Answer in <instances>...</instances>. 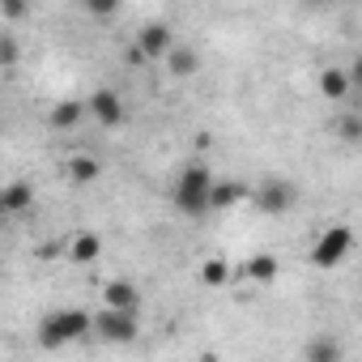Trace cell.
Wrapping results in <instances>:
<instances>
[{"mask_svg":"<svg viewBox=\"0 0 362 362\" xmlns=\"http://www.w3.org/2000/svg\"><path fill=\"white\" fill-rule=\"evenodd\" d=\"M209 188H214V175L205 162H188L184 170H179L175 188H170V201L179 205V214L188 218H205L209 214Z\"/></svg>","mask_w":362,"mask_h":362,"instance_id":"obj_1","label":"cell"},{"mask_svg":"<svg viewBox=\"0 0 362 362\" xmlns=\"http://www.w3.org/2000/svg\"><path fill=\"white\" fill-rule=\"evenodd\" d=\"M39 328H43L39 332L43 345H69V341H77V337L90 332V315L81 307H64V311H52Z\"/></svg>","mask_w":362,"mask_h":362,"instance_id":"obj_2","label":"cell"},{"mask_svg":"<svg viewBox=\"0 0 362 362\" xmlns=\"http://www.w3.org/2000/svg\"><path fill=\"white\" fill-rule=\"evenodd\" d=\"M349 247H354L349 226H328V230L320 235V243L311 247V264H315V269H337V264L349 256Z\"/></svg>","mask_w":362,"mask_h":362,"instance_id":"obj_3","label":"cell"},{"mask_svg":"<svg viewBox=\"0 0 362 362\" xmlns=\"http://www.w3.org/2000/svg\"><path fill=\"white\" fill-rule=\"evenodd\" d=\"M86 115H90L94 124H103V128H119V124H128V107H124V98H119L115 90H107V86L90 94Z\"/></svg>","mask_w":362,"mask_h":362,"instance_id":"obj_4","label":"cell"},{"mask_svg":"<svg viewBox=\"0 0 362 362\" xmlns=\"http://www.w3.org/2000/svg\"><path fill=\"white\" fill-rule=\"evenodd\" d=\"M90 328H98V337L103 341H132L136 337V311H128V307H107Z\"/></svg>","mask_w":362,"mask_h":362,"instance_id":"obj_5","label":"cell"},{"mask_svg":"<svg viewBox=\"0 0 362 362\" xmlns=\"http://www.w3.org/2000/svg\"><path fill=\"white\" fill-rule=\"evenodd\" d=\"M170 47H175V35H170L166 22H149V26L136 35V52H141L145 60H162Z\"/></svg>","mask_w":362,"mask_h":362,"instance_id":"obj_6","label":"cell"},{"mask_svg":"<svg viewBox=\"0 0 362 362\" xmlns=\"http://www.w3.org/2000/svg\"><path fill=\"white\" fill-rule=\"evenodd\" d=\"M256 201H260L264 214H286V209L294 205V188H290V184H264V188L256 192Z\"/></svg>","mask_w":362,"mask_h":362,"instance_id":"obj_7","label":"cell"},{"mask_svg":"<svg viewBox=\"0 0 362 362\" xmlns=\"http://www.w3.org/2000/svg\"><path fill=\"white\" fill-rule=\"evenodd\" d=\"M98 252H103V239L90 235V230H81V235L73 239V247H69V260H73V264H94Z\"/></svg>","mask_w":362,"mask_h":362,"instance_id":"obj_8","label":"cell"},{"mask_svg":"<svg viewBox=\"0 0 362 362\" xmlns=\"http://www.w3.org/2000/svg\"><path fill=\"white\" fill-rule=\"evenodd\" d=\"M162 60L170 64V73H175V77H192V73L201 69V56H197L192 47H170Z\"/></svg>","mask_w":362,"mask_h":362,"instance_id":"obj_9","label":"cell"},{"mask_svg":"<svg viewBox=\"0 0 362 362\" xmlns=\"http://www.w3.org/2000/svg\"><path fill=\"white\" fill-rule=\"evenodd\" d=\"M81 119H86V103H56L52 107V128H60V132H73Z\"/></svg>","mask_w":362,"mask_h":362,"instance_id":"obj_10","label":"cell"},{"mask_svg":"<svg viewBox=\"0 0 362 362\" xmlns=\"http://www.w3.org/2000/svg\"><path fill=\"white\" fill-rule=\"evenodd\" d=\"M30 201H35L30 184H5V188H0V209H9V214L30 209Z\"/></svg>","mask_w":362,"mask_h":362,"instance_id":"obj_11","label":"cell"},{"mask_svg":"<svg viewBox=\"0 0 362 362\" xmlns=\"http://www.w3.org/2000/svg\"><path fill=\"white\" fill-rule=\"evenodd\" d=\"M320 90H324V98L341 103V98L354 90V77H349V73H341V69H328V73L320 77Z\"/></svg>","mask_w":362,"mask_h":362,"instance_id":"obj_12","label":"cell"},{"mask_svg":"<svg viewBox=\"0 0 362 362\" xmlns=\"http://www.w3.org/2000/svg\"><path fill=\"white\" fill-rule=\"evenodd\" d=\"M103 298H107V307H128V311H136V286H132V281H107V286H103Z\"/></svg>","mask_w":362,"mask_h":362,"instance_id":"obj_13","label":"cell"},{"mask_svg":"<svg viewBox=\"0 0 362 362\" xmlns=\"http://www.w3.org/2000/svg\"><path fill=\"white\" fill-rule=\"evenodd\" d=\"M98 158H90V153H77V158H69V179L73 184H94L98 179Z\"/></svg>","mask_w":362,"mask_h":362,"instance_id":"obj_14","label":"cell"},{"mask_svg":"<svg viewBox=\"0 0 362 362\" xmlns=\"http://www.w3.org/2000/svg\"><path fill=\"white\" fill-rule=\"evenodd\" d=\"M235 201H243V184H235V179H230V184H214L209 188V209H230Z\"/></svg>","mask_w":362,"mask_h":362,"instance_id":"obj_15","label":"cell"},{"mask_svg":"<svg viewBox=\"0 0 362 362\" xmlns=\"http://www.w3.org/2000/svg\"><path fill=\"white\" fill-rule=\"evenodd\" d=\"M201 281H205V286H214V290H218V286H226V281H230V264H226L222 256H209V260L201 264Z\"/></svg>","mask_w":362,"mask_h":362,"instance_id":"obj_16","label":"cell"},{"mask_svg":"<svg viewBox=\"0 0 362 362\" xmlns=\"http://www.w3.org/2000/svg\"><path fill=\"white\" fill-rule=\"evenodd\" d=\"M307 362H341V345L328 341V337H320L315 345H307Z\"/></svg>","mask_w":362,"mask_h":362,"instance_id":"obj_17","label":"cell"},{"mask_svg":"<svg viewBox=\"0 0 362 362\" xmlns=\"http://www.w3.org/2000/svg\"><path fill=\"white\" fill-rule=\"evenodd\" d=\"M247 273H252L256 281H264V286H269V281L277 277V260H273V256H252V264H247Z\"/></svg>","mask_w":362,"mask_h":362,"instance_id":"obj_18","label":"cell"},{"mask_svg":"<svg viewBox=\"0 0 362 362\" xmlns=\"http://www.w3.org/2000/svg\"><path fill=\"white\" fill-rule=\"evenodd\" d=\"M18 56H22V43L5 30L0 35V69H9V64H18Z\"/></svg>","mask_w":362,"mask_h":362,"instance_id":"obj_19","label":"cell"},{"mask_svg":"<svg viewBox=\"0 0 362 362\" xmlns=\"http://www.w3.org/2000/svg\"><path fill=\"white\" fill-rule=\"evenodd\" d=\"M30 13V0H0V18L5 22H22Z\"/></svg>","mask_w":362,"mask_h":362,"instance_id":"obj_20","label":"cell"},{"mask_svg":"<svg viewBox=\"0 0 362 362\" xmlns=\"http://www.w3.org/2000/svg\"><path fill=\"white\" fill-rule=\"evenodd\" d=\"M81 9H86L90 18H111V13L119 9V0H81Z\"/></svg>","mask_w":362,"mask_h":362,"instance_id":"obj_21","label":"cell"},{"mask_svg":"<svg viewBox=\"0 0 362 362\" xmlns=\"http://www.w3.org/2000/svg\"><path fill=\"white\" fill-rule=\"evenodd\" d=\"M341 132H345L349 141H358V132H362V128H358V115H345V119H341Z\"/></svg>","mask_w":362,"mask_h":362,"instance_id":"obj_22","label":"cell"},{"mask_svg":"<svg viewBox=\"0 0 362 362\" xmlns=\"http://www.w3.org/2000/svg\"><path fill=\"white\" fill-rule=\"evenodd\" d=\"M128 64H132V69H141V64H145V56L136 52V43H132V52H128Z\"/></svg>","mask_w":362,"mask_h":362,"instance_id":"obj_23","label":"cell"}]
</instances>
